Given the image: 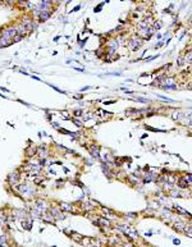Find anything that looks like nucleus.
<instances>
[{
  "instance_id": "1",
  "label": "nucleus",
  "mask_w": 192,
  "mask_h": 247,
  "mask_svg": "<svg viewBox=\"0 0 192 247\" xmlns=\"http://www.w3.org/2000/svg\"><path fill=\"white\" fill-rule=\"evenodd\" d=\"M141 45H142V39H140L138 36H133V37L131 39V41H129V49H131L132 51H134V50H137Z\"/></svg>"
},
{
  "instance_id": "2",
  "label": "nucleus",
  "mask_w": 192,
  "mask_h": 247,
  "mask_svg": "<svg viewBox=\"0 0 192 247\" xmlns=\"http://www.w3.org/2000/svg\"><path fill=\"white\" fill-rule=\"evenodd\" d=\"M118 49V42L117 40H110L108 42V54H114V51Z\"/></svg>"
},
{
  "instance_id": "3",
  "label": "nucleus",
  "mask_w": 192,
  "mask_h": 247,
  "mask_svg": "<svg viewBox=\"0 0 192 247\" xmlns=\"http://www.w3.org/2000/svg\"><path fill=\"white\" fill-rule=\"evenodd\" d=\"M50 16H51V10H42V12H40V16H39V21H40V22L46 21V19H47Z\"/></svg>"
},
{
  "instance_id": "4",
  "label": "nucleus",
  "mask_w": 192,
  "mask_h": 247,
  "mask_svg": "<svg viewBox=\"0 0 192 247\" xmlns=\"http://www.w3.org/2000/svg\"><path fill=\"white\" fill-rule=\"evenodd\" d=\"M88 150H90V152H91V155H92L94 158H96V159L100 158V155H99V147H97V146H90Z\"/></svg>"
},
{
  "instance_id": "5",
  "label": "nucleus",
  "mask_w": 192,
  "mask_h": 247,
  "mask_svg": "<svg viewBox=\"0 0 192 247\" xmlns=\"http://www.w3.org/2000/svg\"><path fill=\"white\" fill-rule=\"evenodd\" d=\"M18 178H19V177H18L17 173H12V174H9V177H8V179H9L10 183H17Z\"/></svg>"
},
{
  "instance_id": "6",
  "label": "nucleus",
  "mask_w": 192,
  "mask_h": 247,
  "mask_svg": "<svg viewBox=\"0 0 192 247\" xmlns=\"http://www.w3.org/2000/svg\"><path fill=\"white\" fill-rule=\"evenodd\" d=\"M51 213H53V215H56V218H59V219H63V215L59 213V210L58 209H51Z\"/></svg>"
},
{
  "instance_id": "7",
  "label": "nucleus",
  "mask_w": 192,
  "mask_h": 247,
  "mask_svg": "<svg viewBox=\"0 0 192 247\" xmlns=\"http://www.w3.org/2000/svg\"><path fill=\"white\" fill-rule=\"evenodd\" d=\"M37 155H39L40 158H46V156H47V150H46V149H45V150H42V149L39 150V154H37Z\"/></svg>"
},
{
  "instance_id": "8",
  "label": "nucleus",
  "mask_w": 192,
  "mask_h": 247,
  "mask_svg": "<svg viewBox=\"0 0 192 247\" xmlns=\"http://www.w3.org/2000/svg\"><path fill=\"white\" fill-rule=\"evenodd\" d=\"M179 187H181V188H186V187H187V183L184 182V178H181V179H179Z\"/></svg>"
},
{
  "instance_id": "9",
  "label": "nucleus",
  "mask_w": 192,
  "mask_h": 247,
  "mask_svg": "<svg viewBox=\"0 0 192 247\" xmlns=\"http://www.w3.org/2000/svg\"><path fill=\"white\" fill-rule=\"evenodd\" d=\"M22 39H23V36H22V35H17V36H16V37H13V39H12V42H17V41H21Z\"/></svg>"
},
{
  "instance_id": "10",
  "label": "nucleus",
  "mask_w": 192,
  "mask_h": 247,
  "mask_svg": "<svg viewBox=\"0 0 192 247\" xmlns=\"http://www.w3.org/2000/svg\"><path fill=\"white\" fill-rule=\"evenodd\" d=\"M26 152H27V155H28V156H33V154H35V149L32 150V147H30V149H27V151H26Z\"/></svg>"
},
{
  "instance_id": "11",
  "label": "nucleus",
  "mask_w": 192,
  "mask_h": 247,
  "mask_svg": "<svg viewBox=\"0 0 192 247\" xmlns=\"http://www.w3.org/2000/svg\"><path fill=\"white\" fill-rule=\"evenodd\" d=\"M100 224H104V225L109 227V225H110V222H109V220H106V219H103V218H101V219H100Z\"/></svg>"
},
{
  "instance_id": "12",
  "label": "nucleus",
  "mask_w": 192,
  "mask_h": 247,
  "mask_svg": "<svg viewBox=\"0 0 192 247\" xmlns=\"http://www.w3.org/2000/svg\"><path fill=\"white\" fill-rule=\"evenodd\" d=\"M104 5H105V3H101V4H99V5H97V6L95 8V13H97V12H100V10H101V8H103Z\"/></svg>"
},
{
  "instance_id": "13",
  "label": "nucleus",
  "mask_w": 192,
  "mask_h": 247,
  "mask_svg": "<svg viewBox=\"0 0 192 247\" xmlns=\"http://www.w3.org/2000/svg\"><path fill=\"white\" fill-rule=\"evenodd\" d=\"M62 209H65V210H68V211H72L73 209L70 207V205H68V204H62Z\"/></svg>"
},
{
  "instance_id": "14",
  "label": "nucleus",
  "mask_w": 192,
  "mask_h": 247,
  "mask_svg": "<svg viewBox=\"0 0 192 247\" xmlns=\"http://www.w3.org/2000/svg\"><path fill=\"white\" fill-rule=\"evenodd\" d=\"M50 87H53L55 91H58V92H60V94H65V91H63V90H60V88H58V87H55V86H53V84H49Z\"/></svg>"
},
{
  "instance_id": "15",
  "label": "nucleus",
  "mask_w": 192,
  "mask_h": 247,
  "mask_svg": "<svg viewBox=\"0 0 192 247\" xmlns=\"http://www.w3.org/2000/svg\"><path fill=\"white\" fill-rule=\"evenodd\" d=\"M136 100L140 101V103H149V100H147V99H144V97H136Z\"/></svg>"
},
{
  "instance_id": "16",
  "label": "nucleus",
  "mask_w": 192,
  "mask_h": 247,
  "mask_svg": "<svg viewBox=\"0 0 192 247\" xmlns=\"http://www.w3.org/2000/svg\"><path fill=\"white\" fill-rule=\"evenodd\" d=\"M159 97H160V99H163V100H165V101H168V103H173V100H172V99H169V97H165V96H161V95H159Z\"/></svg>"
},
{
  "instance_id": "17",
  "label": "nucleus",
  "mask_w": 192,
  "mask_h": 247,
  "mask_svg": "<svg viewBox=\"0 0 192 247\" xmlns=\"http://www.w3.org/2000/svg\"><path fill=\"white\" fill-rule=\"evenodd\" d=\"M74 117H81L82 115V110H74Z\"/></svg>"
},
{
  "instance_id": "18",
  "label": "nucleus",
  "mask_w": 192,
  "mask_h": 247,
  "mask_svg": "<svg viewBox=\"0 0 192 247\" xmlns=\"http://www.w3.org/2000/svg\"><path fill=\"white\" fill-rule=\"evenodd\" d=\"M0 245H3L4 247H6V245H5V239H4V237H0Z\"/></svg>"
},
{
  "instance_id": "19",
  "label": "nucleus",
  "mask_w": 192,
  "mask_h": 247,
  "mask_svg": "<svg viewBox=\"0 0 192 247\" xmlns=\"http://www.w3.org/2000/svg\"><path fill=\"white\" fill-rule=\"evenodd\" d=\"M73 122H74V124H76V125H78V127H81V125H82V123H81L80 121H77V119H73Z\"/></svg>"
},
{
  "instance_id": "20",
  "label": "nucleus",
  "mask_w": 192,
  "mask_h": 247,
  "mask_svg": "<svg viewBox=\"0 0 192 247\" xmlns=\"http://www.w3.org/2000/svg\"><path fill=\"white\" fill-rule=\"evenodd\" d=\"M154 27H155V28H156V30H159V28H160V27H161V24H160V23H159V22H158V23H155V24H154Z\"/></svg>"
},
{
  "instance_id": "21",
  "label": "nucleus",
  "mask_w": 192,
  "mask_h": 247,
  "mask_svg": "<svg viewBox=\"0 0 192 247\" xmlns=\"http://www.w3.org/2000/svg\"><path fill=\"white\" fill-rule=\"evenodd\" d=\"M80 9H81V5H77V6H76V8H74L72 12H77V10H80Z\"/></svg>"
},
{
  "instance_id": "22",
  "label": "nucleus",
  "mask_w": 192,
  "mask_h": 247,
  "mask_svg": "<svg viewBox=\"0 0 192 247\" xmlns=\"http://www.w3.org/2000/svg\"><path fill=\"white\" fill-rule=\"evenodd\" d=\"M90 88H91L90 86H86V87H82V88H81V91H86V90H90Z\"/></svg>"
},
{
  "instance_id": "23",
  "label": "nucleus",
  "mask_w": 192,
  "mask_h": 247,
  "mask_svg": "<svg viewBox=\"0 0 192 247\" xmlns=\"http://www.w3.org/2000/svg\"><path fill=\"white\" fill-rule=\"evenodd\" d=\"M111 104H115V101H105V105H111Z\"/></svg>"
},
{
  "instance_id": "24",
  "label": "nucleus",
  "mask_w": 192,
  "mask_h": 247,
  "mask_svg": "<svg viewBox=\"0 0 192 247\" xmlns=\"http://www.w3.org/2000/svg\"><path fill=\"white\" fill-rule=\"evenodd\" d=\"M182 62H183L182 58H178V64H179V65H182Z\"/></svg>"
},
{
  "instance_id": "25",
  "label": "nucleus",
  "mask_w": 192,
  "mask_h": 247,
  "mask_svg": "<svg viewBox=\"0 0 192 247\" xmlns=\"http://www.w3.org/2000/svg\"><path fill=\"white\" fill-rule=\"evenodd\" d=\"M74 69H76V70H78V72H83V69H82V68H74Z\"/></svg>"
},
{
  "instance_id": "26",
  "label": "nucleus",
  "mask_w": 192,
  "mask_h": 247,
  "mask_svg": "<svg viewBox=\"0 0 192 247\" xmlns=\"http://www.w3.org/2000/svg\"><path fill=\"white\" fill-rule=\"evenodd\" d=\"M0 88H1L4 92H9V90H6V88H4V87H0Z\"/></svg>"
},
{
  "instance_id": "27",
  "label": "nucleus",
  "mask_w": 192,
  "mask_h": 247,
  "mask_svg": "<svg viewBox=\"0 0 192 247\" xmlns=\"http://www.w3.org/2000/svg\"><path fill=\"white\" fill-rule=\"evenodd\" d=\"M173 242H174V243H175V245H179V239H174V241H173Z\"/></svg>"
}]
</instances>
